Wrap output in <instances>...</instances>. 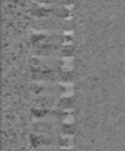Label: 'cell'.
Returning <instances> with one entry per match:
<instances>
[{
  "label": "cell",
  "mask_w": 125,
  "mask_h": 151,
  "mask_svg": "<svg viewBox=\"0 0 125 151\" xmlns=\"http://www.w3.org/2000/svg\"><path fill=\"white\" fill-rule=\"evenodd\" d=\"M36 2H40V3H46V5H51V3H58V5H67V3H72V0H36Z\"/></svg>",
  "instance_id": "cell-4"
},
{
  "label": "cell",
  "mask_w": 125,
  "mask_h": 151,
  "mask_svg": "<svg viewBox=\"0 0 125 151\" xmlns=\"http://www.w3.org/2000/svg\"><path fill=\"white\" fill-rule=\"evenodd\" d=\"M31 15H39V17H55V18H66L70 17V9L64 6H37L33 5L30 9Z\"/></svg>",
  "instance_id": "cell-2"
},
{
  "label": "cell",
  "mask_w": 125,
  "mask_h": 151,
  "mask_svg": "<svg viewBox=\"0 0 125 151\" xmlns=\"http://www.w3.org/2000/svg\"><path fill=\"white\" fill-rule=\"evenodd\" d=\"M31 65H37V67H43V68H55V70H67L70 71L73 68V62L72 58H61V56H48L45 55L43 58H37L33 56L30 59Z\"/></svg>",
  "instance_id": "cell-1"
},
{
  "label": "cell",
  "mask_w": 125,
  "mask_h": 151,
  "mask_svg": "<svg viewBox=\"0 0 125 151\" xmlns=\"http://www.w3.org/2000/svg\"><path fill=\"white\" fill-rule=\"evenodd\" d=\"M70 21V19H69ZM62 21V18H51V19H33V25L39 30H72V22Z\"/></svg>",
  "instance_id": "cell-3"
}]
</instances>
